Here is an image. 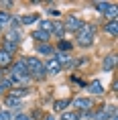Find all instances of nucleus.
Here are the masks:
<instances>
[{
    "mask_svg": "<svg viewBox=\"0 0 118 120\" xmlns=\"http://www.w3.org/2000/svg\"><path fill=\"white\" fill-rule=\"evenodd\" d=\"M84 25H86V22H84V20H80L77 16H69V19H67V22H65L63 26H65V31H71V33H80Z\"/></svg>",
    "mask_w": 118,
    "mask_h": 120,
    "instance_id": "20e7f679",
    "label": "nucleus"
},
{
    "mask_svg": "<svg viewBox=\"0 0 118 120\" xmlns=\"http://www.w3.org/2000/svg\"><path fill=\"white\" fill-rule=\"evenodd\" d=\"M8 22H10V14L2 10V12H0V26H2V25H8Z\"/></svg>",
    "mask_w": 118,
    "mask_h": 120,
    "instance_id": "393cba45",
    "label": "nucleus"
},
{
    "mask_svg": "<svg viewBox=\"0 0 118 120\" xmlns=\"http://www.w3.org/2000/svg\"><path fill=\"white\" fill-rule=\"evenodd\" d=\"M116 65V55H108L104 57V71H112Z\"/></svg>",
    "mask_w": 118,
    "mask_h": 120,
    "instance_id": "9b49d317",
    "label": "nucleus"
},
{
    "mask_svg": "<svg viewBox=\"0 0 118 120\" xmlns=\"http://www.w3.org/2000/svg\"><path fill=\"white\" fill-rule=\"evenodd\" d=\"M59 71H61V65L55 61V57H51L49 61H47V65H45V73H53V75H55Z\"/></svg>",
    "mask_w": 118,
    "mask_h": 120,
    "instance_id": "0eeeda50",
    "label": "nucleus"
},
{
    "mask_svg": "<svg viewBox=\"0 0 118 120\" xmlns=\"http://www.w3.org/2000/svg\"><path fill=\"white\" fill-rule=\"evenodd\" d=\"M51 31L55 33L57 37H61L63 33H65V26H63V25H61V22H55V25H53V29H51Z\"/></svg>",
    "mask_w": 118,
    "mask_h": 120,
    "instance_id": "6ab92c4d",
    "label": "nucleus"
},
{
    "mask_svg": "<svg viewBox=\"0 0 118 120\" xmlns=\"http://www.w3.org/2000/svg\"><path fill=\"white\" fill-rule=\"evenodd\" d=\"M10 75L16 79V82H27L29 79V69H27V65H25V59H20V61H16V63H12V67H10Z\"/></svg>",
    "mask_w": 118,
    "mask_h": 120,
    "instance_id": "f03ea898",
    "label": "nucleus"
},
{
    "mask_svg": "<svg viewBox=\"0 0 118 120\" xmlns=\"http://www.w3.org/2000/svg\"><path fill=\"white\" fill-rule=\"evenodd\" d=\"M8 65H12V55L0 49V67H8Z\"/></svg>",
    "mask_w": 118,
    "mask_h": 120,
    "instance_id": "6e6552de",
    "label": "nucleus"
},
{
    "mask_svg": "<svg viewBox=\"0 0 118 120\" xmlns=\"http://www.w3.org/2000/svg\"><path fill=\"white\" fill-rule=\"evenodd\" d=\"M37 51L41 53V55H53V53H55V49H53L51 45H47V43H41V45H37Z\"/></svg>",
    "mask_w": 118,
    "mask_h": 120,
    "instance_id": "f8f14e48",
    "label": "nucleus"
},
{
    "mask_svg": "<svg viewBox=\"0 0 118 120\" xmlns=\"http://www.w3.org/2000/svg\"><path fill=\"white\" fill-rule=\"evenodd\" d=\"M49 14L51 16H59V10H57V8H49Z\"/></svg>",
    "mask_w": 118,
    "mask_h": 120,
    "instance_id": "7c9ffc66",
    "label": "nucleus"
},
{
    "mask_svg": "<svg viewBox=\"0 0 118 120\" xmlns=\"http://www.w3.org/2000/svg\"><path fill=\"white\" fill-rule=\"evenodd\" d=\"M4 104H6L8 108H16L20 104V100L19 98H12V96H6V100H4Z\"/></svg>",
    "mask_w": 118,
    "mask_h": 120,
    "instance_id": "a211bd4d",
    "label": "nucleus"
},
{
    "mask_svg": "<svg viewBox=\"0 0 118 120\" xmlns=\"http://www.w3.org/2000/svg\"><path fill=\"white\" fill-rule=\"evenodd\" d=\"M19 25H20V19H19V16H14V19H10V26H12V29H16Z\"/></svg>",
    "mask_w": 118,
    "mask_h": 120,
    "instance_id": "c85d7f7f",
    "label": "nucleus"
},
{
    "mask_svg": "<svg viewBox=\"0 0 118 120\" xmlns=\"http://www.w3.org/2000/svg\"><path fill=\"white\" fill-rule=\"evenodd\" d=\"M104 31L108 33V35H112V37H116V33H118V20H110V22L104 26Z\"/></svg>",
    "mask_w": 118,
    "mask_h": 120,
    "instance_id": "ddd939ff",
    "label": "nucleus"
},
{
    "mask_svg": "<svg viewBox=\"0 0 118 120\" xmlns=\"http://www.w3.org/2000/svg\"><path fill=\"white\" fill-rule=\"evenodd\" d=\"M4 41H8V43H12V45H16L20 41V33L16 31V29H10V31L6 33V39Z\"/></svg>",
    "mask_w": 118,
    "mask_h": 120,
    "instance_id": "1a4fd4ad",
    "label": "nucleus"
},
{
    "mask_svg": "<svg viewBox=\"0 0 118 120\" xmlns=\"http://www.w3.org/2000/svg\"><path fill=\"white\" fill-rule=\"evenodd\" d=\"M29 94V88H14V90H10V94L8 96H12V98H25V96Z\"/></svg>",
    "mask_w": 118,
    "mask_h": 120,
    "instance_id": "4468645a",
    "label": "nucleus"
},
{
    "mask_svg": "<svg viewBox=\"0 0 118 120\" xmlns=\"http://www.w3.org/2000/svg\"><path fill=\"white\" fill-rule=\"evenodd\" d=\"M96 8H98L100 12H108V8H110V2H96Z\"/></svg>",
    "mask_w": 118,
    "mask_h": 120,
    "instance_id": "4be33fe9",
    "label": "nucleus"
},
{
    "mask_svg": "<svg viewBox=\"0 0 118 120\" xmlns=\"http://www.w3.org/2000/svg\"><path fill=\"white\" fill-rule=\"evenodd\" d=\"M14 120H33V118H31V116H27V114H20V116H16Z\"/></svg>",
    "mask_w": 118,
    "mask_h": 120,
    "instance_id": "c756f323",
    "label": "nucleus"
},
{
    "mask_svg": "<svg viewBox=\"0 0 118 120\" xmlns=\"http://www.w3.org/2000/svg\"><path fill=\"white\" fill-rule=\"evenodd\" d=\"M114 114H116V106H104L94 118H96V120H108V118H112Z\"/></svg>",
    "mask_w": 118,
    "mask_h": 120,
    "instance_id": "39448f33",
    "label": "nucleus"
},
{
    "mask_svg": "<svg viewBox=\"0 0 118 120\" xmlns=\"http://www.w3.org/2000/svg\"><path fill=\"white\" fill-rule=\"evenodd\" d=\"M0 120H12V118H10V112H8V110L0 112Z\"/></svg>",
    "mask_w": 118,
    "mask_h": 120,
    "instance_id": "cd10ccee",
    "label": "nucleus"
},
{
    "mask_svg": "<svg viewBox=\"0 0 118 120\" xmlns=\"http://www.w3.org/2000/svg\"><path fill=\"white\" fill-rule=\"evenodd\" d=\"M2 49L6 51V53H10V55H12L14 51H16V45H12V43H8V41H4V45H2Z\"/></svg>",
    "mask_w": 118,
    "mask_h": 120,
    "instance_id": "5701e85b",
    "label": "nucleus"
},
{
    "mask_svg": "<svg viewBox=\"0 0 118 120\" xmlns=\"http://www.w3.org/2000/svg\"><path fill=\"white\" fill-rule=\"evenodd\" d=\"M59 51H63V53L71 51V43H69V41H61V43H59Z\"/></svg>",
    "mask_w": 118,
    "mask_h": 120,
    "instance_id": "a878e982",
    "label": "nucleus"
},
{
    "mask_svg": "<svg viewBox=\"0 0 118 120\" xmlns=\"http://www.w3.org/2000/svg\"><path fill=\"white\" fill-rule=\"evenodd\" d=\"M0 29H2V26H0Z\"/></svg>",
    "mask_w": 118,
    "mask_h": 120,
    "instance_id": "72a5a7b5",
    "label": "nucleus"
},
{
    "mask_svg": "<svg viewBox=\"0 0 118 120\" xmlns=\"http://www.w3.org/2000/svg\"><path fill=\"white\" fill-rule=\"evenodd\" d=\"M51 29H53V22H49V20H43V22H41V31L49 33Z\"/></svg>",
    "mask_w": 118,
    "mask_h": 120,
    "instance_id": "bb28decb",
    "label": "nucleus"
},
{
    "mask_svg": "<svg viewBox=\"0 0 118 120\" xmlns=\"http://www.w3.org/2000/svg\"><path fill=\"white\" fill-rule=\"evenodd\" d=\"M67 106H69V100H57L55 104H53V110H55V112H63Z\"/></svg>",
    "mask_w": 118,
    "mask_h": 120,
    "instance_id": "dca6fc26",
    "label": "nucleus"
},
{
    "mask_svg": "<svg viewBox=\"0 0 118 120\" xmlns=\"http://www.w3.org/2000/svg\"><path fill=\"white\" fill-rule=\"evenodd\" d=\"M25 65L29 69V75L31 77H37V79H43L47 73H45V65L39 61L37 57H27L25 59Z\"/></svg>",
    "mask_w": 118,
    "mask_h": 120,
    "instance_id": "f257e3e1",
    "label": "nucleus"
},
{
    "mask_svg": "<svg viewBox=\"0 0 118 120\" xmlns=\"http://www.w3.org/2000/svg\"><path fill=\"white\" fill-rule=\"evenodd\" d=\"M94 35H96L94 25H84V26H81V31L77 33V43H80L81 47L92 45V43H94Z\"/></svg>",
    "mask_w": 118,
    "mask_h": 120,
    "instance_id": "7ed1b4c3",
    "label": "nucleus"
},
{
    "mask_svg": "<svg viewBox=\"0 0 118 120\" xmlns=\"http://www.w3.org/2000/svg\"><path fill=\"white\" fill-rule=\"evenodd\" d=\"M35 20H39L37 14H29V16H23L20 22H23V25H31V22H35Z\"/></svg>",
    "mask_w": 118,
    "mask_h": 120,
    "instance_id": "412c9836",
    "label": "nucleus"
},
{
    "mask_svg": "<svg viewBox=\"0 0 118 120\" xmlns=\"http://www.w3.org/2000/svg\"><path fill=\"white\" fill-rule=\"evenodd\" d=\"M71 106H75L77 110H84V112H88L90 108H92V100L90 98H75L73 102H69Z\"/></svg>",
    "mask_w": 118,
    "mask_h": 120,
    "instance_id": "423d86ee",
    "label": "nucleus"
},
{
    "mask_svg": "<svg viewBox=\"0 0 118 120\" xmlns=\"http://www.w3.org/2000/svg\"><path fill=\"white\" fill-rule=\"evenodd\" d=\"M2 90H4V88H2V86H0V94H2Z\"/></svg>",
    "mask_w": 118,
    "mask_h": 120,
    "instance_id": "473e14b6",
    "label": "nucleus"
},
{
    "mask_svg": "<svg viewBox=\"0 0 118 120\" xmlns=\"http://www.w3.org/2000/svg\"><path fill=\"white\" fill-rule=\"evenodd\" d=\"M0 75H2V73H0Z\"/></svg>",
    "mask_w": 118,
    "mask_h": 120,
    "instance_id": "f704fd0d",
    "label": "nucleus"
},
{
    "mask_svg": "<svg viewBox=\"0 0 118 120\" xmlns=\"http://www.w3.org/2000/svg\"><path fill=\"white\" fill-rule=\"evenodd\" d=\"M61 120H80V114L77 112H63Z\"/></svg>",
    "mask_w": 118,
    "mask_h": 120,
    "instance_id": "aec40b11",
    "label": "nucleus"
},
{
    "mask_svg": "<svg viewBox=\"0 0 118 120\" xmlns=\"http://www.w3.org/2000/svg\"><path fill=\"white\" fill-rule=\"evenodd\" d=\"M45 120H53V116H47V118H45Z\"/></svg>",
    "mask_w": 118,
    "mask_h": 120,
    "instance_id": "2f4dec72",
    "label": "nucleus"
},
{
    "mask_svg": "<svg viewBox=\"0 0 118 120\" xmlns=\"http://www.w3.org/2000/svg\"><path fill=\"white\" fill-rule=\"evenodd\" d=\"M55 61L61 65V67H63V65H71V55H69V53H57Z\"/></svg>",
    "mask_w": 118,
    "mask_h": 120,
    "instance_id": "9d476101",
    "label": "nucleus"
},
{
    "mask_svg": "<svg viewBox=\"0 0 118 120\" xmlns=\"http://www.w3.org/2000/svg\"><path fill=\"white\" fill-rule=\"evenodd\" d=\"M33 39H37V41H49V33L41 31V29H37V31L33 33Z\"/></svg>",
    "mask_w": 118,
    "mask_h": 120,
    "instance_id": "f3484780",
    "label": "nucleus"
},
{
    "mask_svg": "<svg viewBox=\"0 0 118 120\" xmlns=\"http://www.w3.org/2000/svg\"><path fill=\"white\" fill-rule=\"evenodd\" d=\"M108 16H110L112 20H116V14H118V8H116V4H110V8H108Z\"/></svg>",
    "mask_w": 118,
    "mask_h": 120,
    "instance_id": "b1692460",
    "label": "nucleus"
},
{
    "mask_svg": "<svg viewBox=\"0 0 118 120\" xmlns=\"http://www.w3.org/2000/svg\"><path fill=\"white\" fill-rule=\"evenodd\" d=\"M90 92H92V94H102V92H104V88H102V83L98 82V79H94L92 83H90Z\"/></svg>",
    "mask_w": 118,
    "mask_h": 120,
    "instance_id": "2eb2a0df",
    "label": "nucleus"
}]
</instances>
